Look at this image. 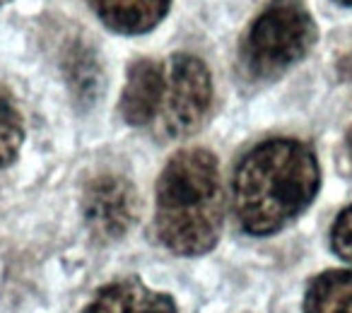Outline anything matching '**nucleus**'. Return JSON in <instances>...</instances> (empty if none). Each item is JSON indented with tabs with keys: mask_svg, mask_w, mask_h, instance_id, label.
<instances>
[{
	"mask_svg": "<svg viewBox=\"0 0 352 313\" xmlns=\"http://www.w3.org/2000/svg\"><path fill=\"white\" fill-rule=\"evenodd\" d=\"M318 191V162L297 140H265L236 164L232 176V207L249 234L283 229Z\"/></svg>",
	"mask_w": 352,
	"mask_h": 313,
	"instance_id": "obj_1",
	"label": "nucleus"
},
{
	"mask_svg": "<svg viewBox=\"0 0 352 313\" xmlns=\"http://www.w3.org/2000/svg\"><path fill=\"white\" fill-rule=\"evenodd\" d=\"M222 227V183L208 150H184L157 181L155 229L179 255H201L215 246Z\"/></svg>",
	"mask_w": 352,
	"mask_h": 313,
	"instance_id": "obj_2",
	"label": "nucleus"
},
{
	"mask_svg": "<svg viewBox=\"0 0 352 313\" xmlns=\"http://www.w3.org/2000/svg\"><path fill=\"white\" fill-rule=\"evenodd\" d=\"M316 41V25L299 0H273L246 32L244 68L254 78H275L307 56Z\"/></svg>",
	"mask_w": 352,
	"mask_h": 313,
	"instance_id": "obj_3",
	"label": "nucleus"
},
{
	"mask_svg": "<svg viewBox=\"0 0 352 313\" xmlns=\"http://www.w3.org/2000/svg\"><path fill=\"white\" fill-rule=\"evenodd\" d=\"M212 104V82L206 63L196 56L176 54L162 63V87L150 128L160 137L191 135Z\"/></svg>",
	"mask_w": 352,
	"mask_h": 313,
	"instance_id": "obj_4",
	"label": "nucleus"
},
{
	"mask_svg": "<svg viewBox=\"0 0 352 313\" xmlns=\"http://www.w3.org/2000/svg\"><path fill=\"white\" fill-rule=\"evenodd\" d=\"M138 215V193L133 183L116 174L89 181L85 191V220L99 239L123 236Z\"/></svg>",
	"mask_w": 352,
	"mask_h": 313,
	"instance_id": "obj_5",
	"label": "nucleus"
},
{
	"mask_svg": "<svg viewBox=\"0 0 352 313\" xmlns=\"http://www.w3.org/2000/svg\"><path fill=\"white\" fill-rule=\"evenodd\" d=\"M82 313H176L171 297L152 292L138 279H121L99 289Z\"/></svg>",
	"mask_w": 352,
	"mask_h": 313,
	"instance_id": "obj_6",
	"label": "nucleus"
},
{
	"mask_svg": "<svg viewBox=\"0 0 352 313\" xmlns=\"http://www.w3.org/2000/svg\"><path fill=\"white\" fill-rule=\"evenodd\" d=\"M162 87V63L138 60L128 70V82L121 97V113L131 126H147L157 111Z\"/></svg>",
	"mask_w": 352,
	"mask_h": 313,
	"instance_id": "obj_7",
	"label": "nucleus"
},
{
	"mask_svg": "<svg viewBox=\"0 0 352 313\" xmlns=\"http://www.w3.org/2000/svg\"><path fill=\"white\" fill-rule=\"evenodd\" d=\"M104 25L123 34L147 32L166 15L171 0H92Z\"/></svg>",
	"mask_w": 352,
	"mask_h": 313,
	"instance_id": "obj_8",
	"label": "nucleus"
},
{
	"mask_svg": "<svg viewBox=\"0 0 352 313\" xmlns=\"http://www.w3.org/2000/svg\"><path fill=\"white\" fill-rule=\"evenodd\" d=\"M304 313H352V273L331 270L309 284Z\"/></svg>",
	"mask_w": 352,
	"mask_h": 313,
	"instance_id": "obj_9",
	"label": "nucleus"
},
{
	"mask_svg": "<svg viewBox=\"0 0 352 313\" xmlns=\"http://www.w3.org/2000/svg\"><path fill=\"white\" fill-rule=\"evenodd\" d=\"M22 116L10 92L0 89V169L15 162L22 145Z\"/></svg>",
	"mask_w": 352,
	"mask_h": 313,
	"instance_id": "obj_10",
	"label": "nucleus"
},
{
	"mask_svg": "<svg viewBox=\"0 0 352 313\" xmlns=\"http://www.w3.org/2000/svg\"><path fill=\"white\" fill-rule=\"evenodd\" d=\"M331 244L336 248V253L340 255L345 263L352 265V207H345V210L338 215L336 224H333L331 231Z\"/></svg>",
	"mask_w": 352,
	"mask_h": 313,
	"instance_id": "obj_11",
	"label": "nucleus"
},
{
	"mask_svg": "<svg viewBox=\"0 0 352 313\" xmlns=\"http://www.w3.org/2000/svg\"><path fill=\"white\" fill-rule=\"evenodd\" d=\"M340 75L342 78H352V54H347L340 63Z\"/></svg>",
	"mask_w": 352,
	"mask_h": 313,
	"instance_id": "obj_12",
	"label": "nucleus"
},
{
	"mask_svg": "<svg viewBox=\"0 0 352 313\" xmlns=\"http://www.w3.org/2000/svg\"><path fill=\"white\" fill-rule=\"evenodd\" d=\"M347 152H350V162H352V130H350V135H347Z\"/></svg>",
	"mask_w": 352,
	"mask_h": 313,
	"instance_id": "obj_13",
	"label": "nucleus"
},
{
	"mask_svg": "<svg viewBox=\"0 0 352 313\" xmlns=\"http://www.w3.org/2000/svg\"><path fill=\"white\" fill-rule=\"evenodd\" d=\"M338 3H345V5H352V0H338Z\"/></svg>",
	"mask_w": 352,
	"mask_h": 313,
	"instance_id": "obj_14",
	"label": "nucleus"
},
{
	"mask_svg": "<svg viewBox=\"0 0 352 313\" xmlns=\"http://www.w3.org/2000/svg\"><path fill=\"white\" fill-rule=\"evenodd\" d=\"M3 3H8V0H0V5H3Z\"/></svg>",
	"mask_w": 352,
	"mask_h": 313,
	"instance_id": "obj_15",
	"label": "nucleus"
}]
</instances>
